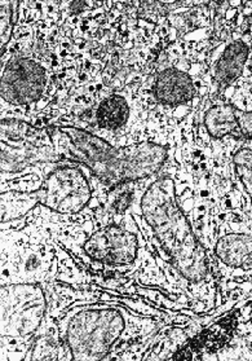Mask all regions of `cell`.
<instances>
[{
  "mask_svg": "<svg viewBox=\"0 0 252 361\" xmlns=\"http://www.w3.org/2000/svg\"><path fill=\"white\" fill-rule=\"evenodd\" d=\"M215 257L233 269H251L252 233H227L215 246Z\"/></svg>",
  "mask_w": 252,
  "mask_h": 361,
  "instance_id": "cell-11",
  "label": "cell"
},
{
  "mask_svg": "<svg viewBox=\"0 0 252 361\" xmlns=\"http://www.w3.org/2000/svg\"><path fill=\"white\" fill-rule=\"evenodd\" d=\"M1 51L8 47L13 38L20 1H1Z\"/></svg>",
  "mask_w": 252,
  "mask_h": 361,
  "instance_id": "cell-15",
  "label": "cell"
},
{
  "mask_svg": "<svg viewBox=\"0 0 252 361\" xmlns=\"http://www.w3.org/2000/svg\"><path fill=\"white\" fill-rule=\"evenodd\" d=\"M251 49V38L239 37L216 48L211 55L208 75L219 92L232 86L244 74Z\"/></svg>",
  "mask_w": 252,
  "mask_h": 361,
  "instance_id": "cell-10",
  "label": "cell"
},
{
  "mask_svg": "<svg viewBox=\"0 0 252 361\" xmlns=\"http://www.w3.org/2000/svg\"><path fill=\"white\" fill-rule=\"evenodd\" d=\"M140 86L146 92L144 99H149V104L156 109L165 111L190 109L199 90L194 75L179 65L165 66L154 71Z\"/></svg>",
  "mask_w": 252,
  "mask_h": 361,
  "instance_id": "cell-9",
  "label": "cell"
},
{
  "mask_svg": "<svg viewBox=\"0 0 252 361\" xmlns=\"http://www.w3.org/2000/svg\"><path fill=\"white\" fill-rule=\"evenodd\" d=\"M203 127L215 140H220L229 135H241L237 109L228 102H215L207 108L203 114Z\"/></svg>",
  "mask_w": 252,
  "mask_h": 361,
  "instance_id": "cell-12",
  "label": "cell"
},
{
  "mask_svg": "<svg viewBox=\"0 0 252 361\" xmlns=\"http://www.w3.org/2000/svg\"><path fill=\"white\" fill-rule=\"evenodd\" d=\"M144 181H128L111 187L109 193L105 197V214L115 221L117 216L126 215L127 212L134 204L137 189Z\"/></svg>",
  "mask_w": 252,
  "mask_h": 361,
  "instance_id": "cell-13",
  "label": "cell"
},
{
  "mask_svg": "<svg viewBox=\"0 0 252 361\" xmlns=\"http://www.w3.org/2000/svg\"><path fill=\"white\" fill-rule=\"evenodd\" d=\"M58 164L42 180L37 192L38 202L60 215H77L84 212L94 197L91 173L78 164Z\"/></svg>",
  "mask_w": 252,
  "mask_h": 361,
  "instance_id": "cell-6",
  "label": "cell"
},
{
  "mask_svg": "<svg viewBox=\"0 0 252 361\" xmlns=\"http://www.w3.org/2000/svg\"><path fill=\"white\" fill-rule=\"evenodd\" d=\"M52 139L60 162L86 167L94 179L108 187L157 178L168 159V148L149 139L115 145L84 128L69 125L56 127Z\"/></svg>",
  "mask_w": 252,
  "mask_h": 361,
  "instance_id": "cell-2",
  "label": "cell"
},
{
  "mask_svg": "<svg viewBox=\"0 0 252 361\" xmlns=\"http://www.w3.org/2000/svg\"><path fill=\"white\" fill-rule=\"evenodd\" d=\"M126 88L101 91L88 105L87 111L79 116L80 123L75 127L84 128L106 140L108 136L125 134L134 123V113L139 111L137 100L140 99V94L134 96Z\"/></svg>",
  "mask_w": 252,
  "mask_h": 361,
  "instance_id": "cell-7",
  "label": "cell"
},
{
  "mask_svg": "<svg viewBox=\"0 0 252 361\" xmlns=\"http://www.w3.org/2000/svg\"><path fill=\"white\" fill-rule=\"evenodd\" d=\"M237 117L241 127L242 137L252 140V111L237 109Z\"/></svg>",
  "mask_w": 252,
  "mask_h": 361,
  "instance_id": "cell-16",
  "label": "cell"
},
{
  "mask_svg": "<svg viewBox=\"0 0 252 361\" xmlns=\"http://www.w3.org/2000/svg\"><path fill=\"white\" fill-rule=\"evenodd\" d=\"M87 259L105 267L125 269L134 266L141 252L139 235L119 221H108L89 233L83 243Z\"/></svg>",
  "mask_w": 252,
  "mask_h": 361,
  "instance_id": "cell-8",
  "label": "cell"
},
{
  "mask_svg": "<svg viewBox=\"0 0 252 361\" xmlns=\"http://www.w3.org/2000/svg\"><path fill=\"white\" fill-rule=\"evenodd\" d=\"M233 169L252 204V149L239 148L233 156Z\"/></svg>",
  "mask_w": 252,
  "mask_h": 361,
  "instance_id": "cell-14",
  "label": "cell"
},
{
  "mask_svg": "<svg viewBox=\"0 0 252 361\" xmlns=\"http://www.w3.org/2000/svg\"><path fill=\"white\" fill-rule=\"evenodd\" d=\"M44 283H1V343H32L48 319Z\"/></svg>",
  "mask_w": 252,
  "mask_h": 361,
  "instance_id": "cell-5",
  "label": "cell"
},
{
  "mask_svg": "<svg viewBox=\"0 0 252 361\" xmlns=\"http://www.w3.org/2000/svg\"><path fill=\"white\" fill-rule=\"evenodd\" d=\"M139 207L145 223L170 257L184 290L189 297L201 298L202 290L213 288L211 257L182 210L174 179L167 175L154 178L142 192Z\"/></svg>",
  "mask_w": 252,
  "mask_h": 361,
  "instance_id": "cell-1",
  "label": "cell"
},
{
  "mask_svg": "<svg viewBox=\"0 0 252 361\" xmlns=\"http://www.w3.org/2000/svg\"><path fill=\"white\" fill-rule=\"evenodd\" d=\"M137 316L122 306L88 303L74 306L57 322L66 360L113 359L118 347L139 336Z\"/></svg>",
  "mask_w": 252,
  "mask_h": 361,
  "instance_id": "cell-3",
  "label": "cell"
},
{
  "mask_svg": "<svg viewBox=\"0 0 252 361\" xmlns=\"http://www.w3.org/2000/svg\"><path fill=\"white\" fill-rule=\"evenodd\" d=\"M53 54L6 49L1 52V119L37 125V118L56 99L58 66Z\"/></svg>",
  "mask_w": 252,
  "mask_h": 361,
  "instance_id": "cell-4",
  "label": "cell"
}]
</instances>
